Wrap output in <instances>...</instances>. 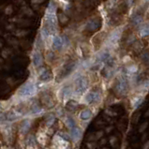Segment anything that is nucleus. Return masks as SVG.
Masks as SVG:
<instances>
[{"label": "nucleus", "mask_w": 149, "mask_h": 149, "mask_svg": "<svg viewBox=\"0 0 149 149\" xmlns=\"http://www.w3.org/2000/svg\"><path fill=\"white\" fill-rule=\"evenodd\" d=\"M27 34H28V31L26 30H17L16 33H15V35H16L17 37H23Z\"/></svg>", "instance_id": "6ab92c4d"}, {"label": "nucleus", "mask_w": 149, "mask_h": 149, "mask_svg": "<svg viewBox=\"0 0 149 149\" xmlns=\"http://www.w3.org/2000/svg\"><path fill=\"white\" fill-rule=\"evenodd\" d=\"M71 137L74 141H78L81 137V130L79 128H77L74 127L73 128H71Z\"/></svg>", "instance_id": "ddd939ff"}, {"label": "nucleus", "mask_w": 149, "mask_h": 149, "mask_svg": "<svg viewBox=\"0 0 149 149\" xmlns=\"http://www.w3.org/2000/svg\"><path fill=\"white\" fill-rule=\"evenodd\" d=\"M67 123H68V125H69V128H73L74 127H75V122H74V121H73L71 118H69L68 120H67Z\"/></svg>", "instance_id": "aec40b11"}, {"label": "nucleus", "mask_w": 149, "mask_h": 149, "mask_svg": "<svg viewBox=\"0 0 149 149\" xmlns=\"http://www.w3.org/2000/svg\"><path fill=\"white\" fill-rule=\"evenodd\" d=\"M127 89H128V83L126 78L121 77L118 81V84H117V90H118L119 93H125L127 91Z\"/></svg>", "instance_id": "0eeeda50"}, {"label": "nucleus", "mask_w": 149, "mask_h": 149, "mask_svg": "<svg viewBox=\"0 0 149 149\" xmlns=\"http://www.w3.org/2000/svg\"><path fill=\"white\" fill-rule=\"evenodd\" d=\"M40 77H41V81L47 82V81H50L51 79H52V74H51V72L49 71L48 69H42V70L40 73Z\"/></svg>", "instance_id": "1a4fd4ad"}, {"label": "nucleus", "mask_w": 149, "mask_h": 149, "mask_svg": "<svg viewBox=\"0 0 149 149\" xmlns=\"http://www.w3.org/2000/svg\"><path fill=\"white\" fill-rule=\"evenodd\" d=\"M122 33H123V29L122 27H116L115 28L111 33L109 34V36L106 38V44L108 47L112 48V47H115L118 42L121 40V37H122Z\"/></svg>", "instance_id": "f257e3e1"}, {"label": "nucleus", "mask_w": 149, "mask_h": 149, "mask_svg": "<svg viewBox=\"0 0 149 149\" xmlns=\"http://www.w3.org/2000/svg\"><path fill=\"white\" fill-rule=\"evenodd\" d=\"M23 12H25V14H27V15H29V16H32V15H33V11L31 10L30 9H28V8H25Z\"/></svg>", "instance_id": "4be33fe9"}, {"label": "nucleus", "mask_w": 149, "mask_h": 149, "mask_svg": "<svg viewBox=\"0 0 149 149\" xmlns=\"http://www.w3.org/2000/svg\"><path fill=\"white\" fill-rule=\"evenodd\" d=\"M144 19L141 15H136L132 18V25L136 27H140L141 25H144Z\"/></svg>", "instance_id": "f8f14e48"}, {"label": "nucleus", "mask_w": 149, "mask_h": 149, "mask_svg": "<svg viewBox=\"0 0 149 149\" xmlns=\"http://www.w3.org/2000/svg\"><path fill=\"white\" fill-rule=\"evenodd\" d=\"M37 92V86L35 84L33 83H27L25 85L21 87L20 91V95L22 97H31V96H34L35 94Z\"/></svg>", "instance_id": "7ed1b4c3"}, {"label": "nucleus", "mask_w": 149, "mask_h": 149, "mask_svg": "<svg viewBox=\"0 0 149 149\" xmlns=\"http://www.w3.org/2000/svg\"><path fill=\"white\" fill-rule=\"evenodd\" d=\"M80 117H81V119H83V120H87V119L90 118V117H91V112L88 111V110L83 111L81 113Z\"/></svg>", "instance_id": "f3484780"}, {"label": "nucleus", "mask_w": 149, "mask_h": 149, "mask_svg": "<svg viewBox=\"0 0 149 149\" xmlns=\"http://www.w3.org/2000/svg\"><path fill=\"white\" fill-rule=\"evenodd\" d=\"M99 98V94L97 92H90L89 94H87L85 97V101L87 103H92V102H95V101L98 100Z\"/></svg>", "instance_id": "9d476101"}, {"label": "nucleus", "mask_w": 149, "mask_h": 149, "mask_svg": "<svg viewBox=\"0 0 149 149\" xmlns=\"http://www.w3.org/2000/svg\"><path fill=\"white\" fill-rule=\"evenodd\" d=\"M43 1H44V0H32V4H41Z\"/></svg>", "instance_id": "5701e85b"}, {"label": "nucleus", "mask_w": 149, "mask_h": 149, "mask_svg": "<svg viewBox=\"0 0 149 149\" xmlns=\"http://www.w3.org/2000/svg\"><path fill=\"white\" fill-rule=\"evenodd\" d=\"M109 57H110V54L107 50H103V51H101V52L99 54V58H100V60L101 61H107L109 59Z\"/></svg>", "instance_id": "dca6fc26"}, {"label": "nucleus", "mask_w": 149, "mask_h": 149, "mask_svg": "<svg viewBox=\"0 0 149 149\" xmlns=\"http://www.w3.org/2000/svg\"><path fill=\"white\" fill-rule=\"evenodd\" d=\"M45 13H49V14H54V13H56V7L54 5V3L53 1H51L49 3L48 7H47Z\"/></svg>", "instance_id": "4468645a"}, {"label": "nucleus", "mask_w": 149, "mask_h": 149, "mask_svg": "<svg viewBox=\"0 0 149 149\" xmlns=\"http://www.w3.org/2000/svg\"><path fill=\"white\" fill-rule=\"evenodd\" d=\"M5 13L8 14V15H10V14L12 13V6H8V7L6 8Z\"/></svg>", "instance_id": "412c9836"}, {"label": "nucleus", "mask_w": 149, "mask_h": 149, "mask_svg": "<svg viewBox=\"0 0 149 149\" xmlns=\"http://www.w3.org/2000/svg\"><path fill=\"white\" fill-rule=\"evenodd\" d=\"M71 93H72L71 88H70L69 86H67V87L62 89L61 95H62V97L64 98V99H68V98H69V96L71 95Z\"/></svg>", "instance_id": "2eb2a0df"}, {"label": "nucleus", "mask_w": 149, "mask_h": 149, "mask_svg": "<svg viewBox=\"0 0 149 149\" xmlns=\"http://www.w3.org/2000/svg\"><path fill=\"white\" fill-rule=\"evenodd\" d=\"M139 36L141 38H146L149 36V23H144L139 27Z\"/></svg>", "instance_id": "6e6552de"}, {"label": "nucleus", "mask_w": 149, "mask_h": 149, "mask_svg": "<svg viewBox=\"0 0 149 149\" xmlns=\"http://www.w3.org/2000/svg\"><path fill=\"white\" fill-rule=\"evenodd\" d=\"M67 42L69 43V41L66 37H61L59 35H56L53 38V47L56 51H61L64 48V46L67 45Z\"/></svg>", "instance_id": "20e7f679"}, {"label": "nucleus", "mask_w": 149, "mask_h": 149, "mask_svg": "<svg viewBox=\"0 0 149 149\" xmlns=\"http://www.w3.org/2000/svg\"><path fill=\"white\" fill-rule=\"evenodd\" d=\"M87 79L84 76H80L77 78L75 80V83H74V91H75L77 95H82L87 89Z\"/></svg>", "instance_id": "f03ea898"}, {"label": "nucleus", "mask_w": 149, "mask_h": 149, "mask_svg": "<svg viewBox=\"0 0 149 149\" xmlns=\"http://www.w3.org/2000/svg\"><path fill=\"white\" fill-rule=\"evenodd\" d=\"M20 113H18L16 111H10L8 113H6V119L9 120V121H13V120H16L20 117Z\"/></svg>", "instance_id": "9b49d317"}, {"label": "nucleus", "mask_w": 149, "mask_h": 149, "mask_svg": "<svg viewBox=\"0 0 149 149\" xmlns=\"http://www.w3.org/2000/svg\"><path fill=\"white\" fill-rule=\"evenodd\" d=\"M32 62L35 67L40 68L43 65V57L40 51H34L32 54Z\"/></svg>", "instance_id": "39448f33"}, {"label": "nucleus", "mask_w": 149, "mask_h": 149, "mask_svg": "<svg viewBox=\"0 0 149 149\" xmlns=\"http://www.w3.org/2000/svg\"><path fill=\"white\" fill-rule=\"evenodd\" d=\"M144 3H149V0H143Z\"/></svg>", "instance_id": "b1692460"}, {"label": "nucleus", "mask_w": 149, "mask_h": 149, "mask_svg": "<svg viewBox=\"0 0 149 149\" xmlns=\"http://www.w3.org/2000/svg\"><path fill=\"white\" fill-rule=\"evenodd\" d=\"M100 25V22L96 18H92L86 23V29L89 31H96Z\"/></svg>", "instance_id": "423d86ee"}, {"label": "nucleus", "mask_w": 149, "mask_h": 149, "mask_svg": "<svg viewBox=\"0 0 149 149\" xmlns=\"http://www.w3.org/2000/svg\"><path fill=\"white\" fill-rule=\"evenodd\" d=\"M68 20H69V18L65 13H60L58 15V21H59L61 23H66L68 22Z\"/></svg>", "instance_id": "a211bd4d"}]
</instances>
